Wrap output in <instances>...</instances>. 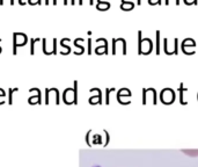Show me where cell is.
Listing matches in <instances>:
<instances>
[{
    "mask_svg": "<svg viewBox=\"0 0 198 167\" xmlns=\"http://www.w3.org/2000/svg\"><path fill=\"white\" fill-rule=\"evenodd\" d=\"M156 45H158V47H156V52L159 53L160 52V31L159 30L156 31Z\"/></svg>",
    "mask_w": 198,
    "mask_h": 167,
    "instance_id": "cell-4",
    "label": "cell"
},
{
    "mask_svg": "<svg viewBox=\"0 0 198 167\" xmlns=\"http://www.w3.org/2000/svg\"><path fill=\"white\" fill-rule=\"evenodd\" d=\"M96 7L99 10H108L110 8V4L107 2V1H103V0H99Z\"/></svg>",
    "mask_w": 198,
    "mask_h": 167,
    "instance_id": "cell-3",
    "label": "cell"
},
{
    "mask_svg": "<svg viewBox=\"0 0 198 167\" xmlns=\"http://www.w3.org/2000/svg\"><path fill=\"white\" fill-rule=\"evenodd\" d=\"M133 8H135V2H132L130 0H122V2H121L122 10L129 12V10H132Z\"/></svg>",
    "mask_w": 198,
    "mask_h": 167,
    "instance_id": "cell-2",
    "label": "cell"
},
{
    "mask_svg": "<svg viewBox=\"0 0 198 167\" xmlns=\"http://www.w3.org/2000/svg\"><path fill=\"white\" fill-rule=\"evenodd\" d=\"M139 35V43H138V52L139 53H150L153 48V43L150 38H143L141 37V31L138 33Z\"/></svg>",
    "mask_w": 198,
    "mask_h": 167,
    "instance_id": "cell-1",
    "label": "cell"
},
{
    "mask_svg": "<svg viewBox=\"0 0 198 167\" xmlns=\"http://www.w3.org/2000/svg\"><path fill=\"white\" fill-rule=\"evenodd\" d=\"M150 5H161V0H148Z\"/></svg>",
    "mask_w": 198,
    "mask_h": 167,
    "instance_id": "cell-5",
    "label": "cell"
},
{
    "mask_svg": "<svg viewBox=\"0 0 198 167\" xmlns=\"http://www.w3.org/2000/svg\"><path fill=\"white\" fill-rule=\"evenodd\" d=\"M137 4H138V5H141V0H137Z\"/></svg>",
    "mask_w": 198,
    "mask_h": 167,
    "instance_id": "cell-6",
    "label": "cell"
}]
</instances>
